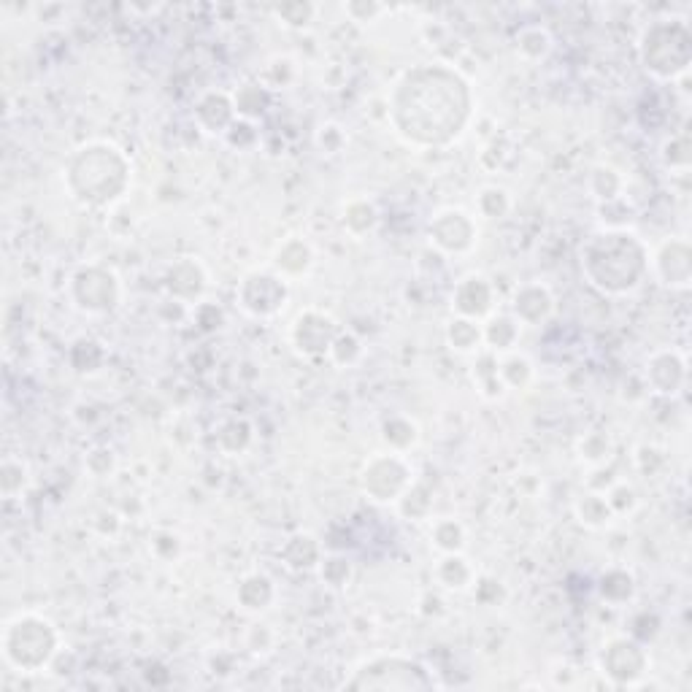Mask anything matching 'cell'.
I'll return each mask as SVG.
<instances>
[{"label": "cell", "mask_w": 692, "mask_h": 692, "mask_svg": "<svg viewBox=\"0 0 692 692\" xmlns=\"http://www.w3.org/2000/svg\"><path fill=\"white\" fill-rule=\"evenodd\" d=\"M474 119V90L447 63L414 65L390 92V125L403 144L447 149Z\"/></svg>", "instance_id": "obj_1"}, {"label": "cell", "mask_w": 692, "mask_h": 692, "mask_svg": "<svg viewBox=\"0 0 692 692\" xmlns=\"http://www.w3.org/2000/svg\"><path fill=\"white\" fill-rule=\"evenodd\" d=\"M579 263L590 287L622 298L636 292L649 276V249L633 230L603 228L584 241Z\"/></svg>", "instance_id": "obj_2"}, {"label": "cell", "mask_w": 692, "mask_h": 692, "mask_svg": "<svg viewBox=\"0 0 692 692\" xmlns=\"http://www.w3.org/2000/svg\"><path fill=\"white\" fill-rule=\"evenodd\" d=\"M65 190L84 209H111L125 201L133 165L125 149L111 141H90L73 149L63 168Z\"/></svg>", "instance_id": "obj_3"}, {"label": "cell", "mask_w": 692, "mask_h": 692, "mask_svg": "<svg viewBox=\"0 0 692 692\" xmlns=\"http://www.w3.org/2000/svg\"><path fill=\"white\" fill-rule=\"evenodd\" d=\"M60 649L63 647H60V633H57L55 622L46 620L44 614L25 611L3 625L0 655L17 674L49 671Z\"/></svg>", "instance_id": "obj_4"}, {"label": "cell", "mask_w": 692, "mask_h": 692, "mask_svg": "<svg viewBox=\"0 0 692 692\" xmlns=\"http://www.w3.org/2000/svg\"><path fill=\"white\" fill-rule=\"evenodd\" d=\"M641 68L660 82H674L690 71L692 30L682 17H657L638 36Z\"/></svg>", "instance_id": "obj_5"}, {"label": "cell", "mask_w": 692, "mask_h": 692, "mask_svg": "<svg viewBox=\"0 0 692 692\" xmlns=\"http://www.w3.org/2000/svg\"><path fill=\"white\" fill-rule=\"evenodd\" d=\"M349 690H433L438 687L436 676L428 665L419 663L417 657L406 655H376L357 665L355 674L346 679Z\"/></svg>", "instance_id": "obj_6"}, {"label": "cell", "mask_w": 692, "mask_h": 692, "mask_svg": "<svg viewBox=\"0 0 692 692\" xmlns=\"http://www.w3.org/2000/svg\"><path fill=\"white\" fill-rule=\"evenodd\" d=\"M68 298L84 314L103 317L117 309L122 301V282L109 265H79L68 279Z\"/></svg>", "instance_id": "obj_7"}, {"label": "cell", "mask_w": 692, "mask_h": 692, "mask_svg": "<svg viewBox=\"0 0 692 692\" xmlns=\"http://www.w3.org/2000/svg\"><path fill=\"white\" fill-rule=\"evenodd\" d=\"M411 484H414V468L398 452H376L365 460L360 471V490L368 501L379 506L401 501Z\"/></svg>", "instance_id": "obj_8"}, {"label": "cell", "mask_w": 692, "mask_h": 692, "mask_svg": "<svg viewBox=\"0 0 692 692\" xmlns=\"http://www.w3.org/2000/svg\"><path fill=\"white\" fill-rule=\"evenodd\" d=\"M238 306L255 319H271L290 301V284L276 271H252L238 282Z\"/></svg>", "instance_id": "obj_9"}, {"label": "cell", "mask_w": 692, "mask_h": 692, "mask_svg": "<svg viewBox=\"0 0 692 692\" xmlns=\"http://www.w3.org/2000/svg\"><path fill=\"white\" fill-rule=\"evenodd\" d=\"M598 668L611 684L630 687L649 671V655L636 638L614 636L598 652Z\"/></svg>", "instance_id": "obj_10"}, {"label": "cell", "mask_w": 692, "mask_h": 692, "mask_svg": "<svg viewBox=\"0 0 692 692\" xmlns=\"http://www.w3.org/2000/svg\"><path fill=\"white\" fill-rule=\"evenodd\" d=\"M428 241L441 255H468L479 241L476 219L463 209H441L428 222Z\"/></svg>", "instance_id": "obj_11"}, {"label": "cell", "mask_w": 692, "mask_h": 692, "mask_svg": "<svg viewBox=\"0 0 692 692\" xmlns=\"http://www.w3.org/2000/svg\"><path fill=\"white\" fill-rule=\"evenodd\" d=\"M338 333H341V325L330 314L319 309H306L292 319L290 344L301 357L317 360V357H328Z\"/></svg>", "instance_id": "obj_12"}, {"label": "cell", "mask_w": 692, "mask_h": 692, "mask_svg": "<svg viewBox=\"0 0 692 692\" xmlns=\"http://www.w3.org/2000/svg\"><path fill=\"white\" fill-rule=\"evenodd\" d=\"M649 271L663 287L687 290L692 279V249L684 238H665L649 255Z\"/></svg>", "instance_id": "obj_13"}, {"label": "cell", "mask_w": 692, "mask_h": 692, "mask_svg": "<svg viewBox=\"0 0 692 692\" xmlns=\"http://www.w3.org/2000/svg\"><path fill=\"white\" fill-rule=\"evenodd\" d=\"M163 287L168 292V298L176 303H201L203 292L209 287V274L203 268L201 260L195 257H179L176 263L168 265V271L163 276Z\"/></svg>", "instance_id": "obj_14"}, {"label": "cell", "mask_w": 692, "mask_h": 692, "mask_svg": "<svg viewBox=\"0 0 692 692\" xmlns=\"http://www.w3.org/2000/svg\"><path fill=\"white\" fill-rule=\"evenodd\" d=\"M452 311L457 317H468L482 322L495 311V287L487 276L468 274L452 290Z\"/></svg>", "instance_id": "obj_15"}, {"label": "cell", "mask_w": 692, "mask_h": 692, "mask_svg": "<svg viewBox=\"0 0 692 692\" xmlns=\"http://www.w3.org/2000/svg\"><path fill=\"white\" fill-rule=\"evenodd\" d=\"M555 314V295L544 282H525L519 284L511 298V317L519 325L528 328H541Z\"/></svg>", "instance_id": "obj_16"}, {"label": "cell", "mask_w": 692, "mask_h": 692, "mask_svg": "<svg viewBox=\"0 0 692 692\" xmlns=\"http://www.w3.org/2000/svg\"><path fill=\"white\" fill-rule=\"evenodd\" d=\"M687 382V363L674 349H660L647 360V384L655 395H679Z\"/></svg>", "instance_id": "obj_17"}, {"label": "cell", "mask_w": 692, "mask_h": 692, "mask_svg": "<svg viewBox=\"0 0 692 692\" xmlns=\"http://www.w3.org/2000/svg\"><path fill=\"white\" fill-rule=\"evenodd\" d=\"M236 109L230 92L209 90L195 103V125L209 136H225L236 125Z\"/></svg>", "instance_id": "obj_18"}, {"label": "cell", "mask_w": 692, "mask_h": 692, "mask_svg": "<svg viewBox=\"0 0 692 692\" xmlns=\"http://www.w3.org/2000/svg\"><path fill=\"white\" fill-rule=\"evenodd\" d=\"M314 246L301 236H292L287 241L276 246L274 252V271L279 276H284L287 282L290 279H301L314 268Z\"/></svg>", "instance_id": "obj_19"}, {"label": "cell", "mask_w": 692, "mask_h": 692, "mask_svg": "<svg viewBox=\"0 0 692 692\" xmlns=\"http://www.w3.org/2000/svg\"><path fill=\"white\" fill-rule=\"evenodd\" d=\"M279 557L282 563L290 568V571H317L319 563H322V544L311 533H295L282 544L279 549Z\"/></svg>", "instance_id": "obj_20"}, {"label": "cell", "mask_w": 692, "mask_h": 692, "mask_svg": "<svg viewBox=\"0 0 692 692\" xmlns=\"http://www.w3.org/2000/svg\"><path fill=\"white\" fill-rule=\"evenodd\" d=\"M433 576L436 582L444 587V590L452 592H465L474 587V582L479 579L476 576L474 563L463 555V552H452V555H441V560L433 568Z\"/></svg>", "instance_id": "obj_21"}, {"label": "cell", "mask_w": 692, "mask_h": 692, "mask_svg": "<svg viewBox=\"0 0 692 692\" xmlns=\"http://www.w3.org/2000/svg\"><path fill=\"white\" fill-rule=\"evenodd\" d=\"M238 606L249 614H260V611L271 609V603L276 601V584L271 576L260 574H246L241 582H238L236 590Z\"/></svg>", "instance_id": "obj_22"}, {"label": "cell", "mask_w": 692, "mask_h": 692, "mask_svg": "<svg viewBox=\"0 0 692 692\" xmlns=\"http://www.w3.org/2000/svg\"><path fill=\"white\" fill-rule=\"evenodd\" d=\"M471 376H474V384L479 395L484 401H501L506 395V384L501 379V368H498V355L490 352V349H482L476 352L474 368H471Z\"/></svg>", "instance_id": "obj_23"}, {"label": "cell", "mask_w": 692, "mask_h": 692, "mask_svg": "<svg viewBox=\"0 0 692 692\" xmlns=\"http://www.w3.org/2000/svg\"><path fill=\"white\" fill-rule=\"evenodd\" d=\"M482 333L484 349H490L495 355H506V352H514L522 325L511 314H490L482 325Z\"/></svg>", "instance_id": "obj_24"}, {"label": "cell", "mask_w": 692, "mask_h": 692, "mask_svg": "<svg viewBox=\"0 0 692 692\" xmlns=\"http://www.w3.org/2000/svg\"><path fill=\"white\" fill-rule=\"evenodd\" d=\"M444 338H447V346L457 355H476L484 349V333L482 325L476 319L468 317H452L447 322V330H444Z\"/></svg>", "instance_id": "obj_25"}, {"label": "cell", "mask_w": 692, "mask_h": 692, "mask_svg": "<svg viewBox=\"0 0 692 692\" xmlns=\"http://www.w3.org/2000/svg\"><path fill=\"white\" fill-rule=\"evenodd\" d=\"M379 209H376L374 201L368 198H352V201L344 203L341 209V225L349 236L365 238L371 236L376 228H379Z\"/></svg>", "instance_id": "obj_26"}, {"label": "cell", "mask_w": 692, "mask_h": 692, "mask_svg": "<svg viewBox=\"0 0 692 692\" xmlns=\"http://www.w3.org/2000/svg\"><path fill=\"white\" fill-rule=\"evenodd\" d=\"M230 98H233L236 117L244 119V122H255L271 106V90L260 82H244Z\"/></svg>", "instance_id": "obj_27"}, {"label": "cell", "mask_w": 692, "mask_h": 692, "mask_svg": "<svg viewBox=\"0 0 692 692\" xmlns=\"http://www.w3.org/2000/svg\"><path fill=\"white\" fill-rule=\"evenodd\" d=\"M574 511H576V519L582 522L584 528H590V530L609 528L611 522L617 519V514L611 511L609 501H606V495L598 490L584 492L582 498L576 501Z\"/></svg>", "instance_id": "obj_28"}, {"label": "cell", "mask_w": 692, "mask_h": 692, "mask_svg": "<svg viewBox=\"0 0 692 692\" xmlns=\"http://www.w3.org/2000/svg\"><path fill=\"white\" fill-rule=\"evenodd\" d=\"M382 441L387 444L390 452L406 455V452H409V449L419 441L417 422L409 417H403V414H392V417L384 419Z\"/></svg>", "instance_id": "obj_29"}, {"label": "cell", "mask_w": 692, "mask_h": 692, "mask_svg": "<svg viewBox=\"0 0 692 692\" xmlns=\"http://www.w3.org/2000/svg\"><path fill=\"white\" fill-rule=\"evenodd\" d=\"M430 544L436 547V552L441 555H452V552H463L465 544H468V530L460 519L455 517H441L433 522L430 528Z\"/></svg>", "instance_id": "obj_30"}, {"label": "cell", "mask_w": 692, "mask_h": 692, "mask_svg": "<svg viewBox=\"0 0 692 692\" xmlns=\"http://www.w3.org/2000/svg\"><path fill=\"white\" fill-rule=\"evenodd\" d=\"M252 438H255V428H252V422L246 417L225 419L217 430L219 449L228 452V455H241V452H246L249 444H252Z\"/></svg>", "instance_id": "obj_31"}, {"label": "cell", "mask_w": 692, "mask_h": 692, "mask_svg": "<svg viewBox=\"0 0 692 692\" xmlns=\"http://www.w3.org/2000/svg\"><path fill=\"white\" fill-rule=\"evenodd\" d=\"M498 368H501V379L506 384V390H525L536 376V368L530 363V357L522 355V352L498 355Z\"/></svg>", "instance_id": "obj_32"}, {"label": "cell", "mask_w": 692, "mask_h": 692, "mask_svg": "<svg viewBox=\"0 0 692 692\" xmlns=\"http://www.w3.org/2000/svg\"><path fill=\"white\" fill-rule=\"evenodd\" d=\"M587 187H590L592 198L598 203H609L622 198V187H625V179L617 168L611 165H595L590 171V179H587Z\"/></svg>", "instance_id": "obj_33"}, {"label": "cell", "mask_w": 692, "mask_h": 692, "mask_svg": "<svg viewBox=\"0 0 692 692\" xmlns=\"http://www.w3.org/2000/svg\"><path fill=\"white\" fill-rule=\"evenodd\" d=\"M552 46H555L552 33L544 25H528V28H522L517 33V52L530 63L547 60Z\"/></svg>", "instance_id": "obj_34"}, {"label": "cell", "mask_w": 692, "mask_h": 692, "mask_svg": "<svg viewBox=\"0 0 692 692\" xmlns=\"http://www.w3.org/2000/svg\"><path fill=\"white\" fill-rule=\"evenodd\" d=\"M598 592H601L603 601L620 606V603H628L636 595V582L625 568H609L598 582Z\"/></svg>", "instance_id": "obj_35"}, {"label": "cell", "mask_w": 692, "mask_h": 692, "mask_svg": "<svg viewBox=\"0 0 692 692\" xmlns=\"http://www.w3.org/2000/svg\"><path fill=\"white\" fill-rule=\"evenodd\" d=\"M28 484L30 471L25 460H19V457H6V460L0 463V495H3L6 501L19 498L22 492L28 490Z\"/></svg>", "instance_id": "obj_36"}, {"label": "cell", "mask_w": 692, "mask_h": 692, "mask_svg": "<svg viewBox=\"0 0 692 692\" xmlns=\"http://www.w3.org/2000/svg\"><path fill=\"white\" fill-rule=\"evenodd\" d=\"M395 506H398V511H401L406 519H414V522L425 519L430 514V509H433L430 487L425 482H417V479H414V484L403 492V498L395 503Z\"/></svg>", "instance_id": "obj_37"}, {"label": "cell", "mask_w": 692, "mask_h": 692, "mask_svg": "<svg viewBox=\"0 0 692 692\" xmlns=\"http://www.w3.org/2000/svg\"><path fill=\"white\" fill-rule=\"evenodd\" d=\"M476 211L484 219H503L511 211V195L498 184H487L476 195Z\"/></svg>", "instance_id": "obj_38"}, {"label": "cell", "mask_w": 692, "mask_h": 692, "mask_svg": "<svg viewBox=\"0 0 692 692\" xmlns=\"http://www.w3.org/2000/svg\"><path fill=\"white\" fill-rule=\"evenodd\" d=\"M274 17L282 22L284 28L303 30L309 28L314 17H317V6L309 3V0H287V3L274 6Z\"/></svg>", "instance_id": "obj_39"}, {"label": "cell", "mask_w": 692, "mask_h": 692, "mask_svg": "<svg viewBox=\"0 0 692 692\" xmlns=\"http://www.w3.org/2000/svg\"><path fill=\"white\" fill-rule=\"evenodd\" d=\"M579 457H582L587 465H595V468H601V465H606L611 460V455H614V444H611V438L606 436V433H601V430H592V433H587V436L579 438Z\"/></svg>", "instance_id": "obj_40"}, {"label": "cell", "mask_w": 692, "mask_h": 692, "mask_svg": "<svg viewBox=\"0 0 692 692\" xmlns=\"http://www.w3.org/2000/svg\"><path fill=\"white\" fill-rule=\"evenodd\" d=\"M106 360V352L98 341L92 338H79L76 344L71 346V365L79 371V374H95L98 368Z\"/></svg>", "instance_id": "obj_41"}, {"label": "cell", "mask_w": 692, "mask_h": 692, "mask_svg": "<svg viewBox=\"0 0 692 692\" xmlns=\"http://www.w3.org/2000/svg\"><path fill=\"white\" fill-rule=\"evenodd\" d=\"M317 571L319 579L328 584V587H333V590L346 587V584L352 582V574H355V568H352V563L344 555H325Z\"/></svg>", "instance_id": "obj_42"}, {"label": "cell", "mask_w": 692, "mask_h": 692, "mask_svg": "<svg viewBox=\"0 0 692 692\" xmlns=\"http://www.w3.org/2000/svg\"><path fill=\"white\" fill-rule=\"evenodd\" d=\"M328 357L336 365H341V368H349V365H355L363 357V341L352 330H341L336 341H333V346H330Z\"/></svg>", "instance_id": "obj_43"}, {"label": "cell", "mask_w": 692, "mask_h": 692, "mask_svg": "<svg viewBox=\"0 0 692 692\" xmlns=\"http://www.w3.org/2000/svg\"><path fill=\"white\" fill-rule=\"evenodd\" d=\"M603 495H606V501H609L611 511H614L617 517L630 514V511L638 506L636 490H633L628 482H611V487L609 490H603Z\"/></svg>", "instance_id": "obj_44"}, {"label": "cell", "mask_w": 692, "mask_h": 692, "mask_svg": "<svg viewBox=\"0 0 692 692\" xmlns=\"http://www.w3.org/2000/svg\"><path fill=\"white\" fill-rule=\"evenodd\" d=\"M690 138L687 136H674L671 141H665L663 146V163L665 168H679V171H687L690 168Z\"/></svg>", "instance_id": "obj_45"}, {"label": "cell", "mask_w": 692, "mask_h": 692, "mask_svg": "<svg viewBox=\"0 0 692 692\" xmlns=\"http://www.w3.org/2000/svg\"><path fill=\"white\" fill-rule=\"evenodd\" d=\"M384 11H387V6L374 3V0H349L344 6V14L352 22H376Z\"/></svg>", "instance_id": "obj_46"}, {"label": "cell", "mask_w": 692, "mask_h": 692, "mask_svg": "<svg viewBox=\"0 0 692 692\" xmlns=\"http://www.w3.org/2000/svg\"><path fill=\"white\" fill-rule=\"evenodd\" d=\"M84 465H87V471L92 476H109L114 471V465H117V457H114L111 449L95 447L90 455L84 457Z\"/></svg>", "instance_id": "obj_47"}, {"label": "cell", "mask_w": 692, "mask_h": 692, "mask_svg": "<svg viewBox=\"0 0 692 692\" xmlns=\"http://www.w3.org/2000/svg\"><path fill=\"white\" fill-rule=\"evenodd\" d=\"M474 592H476V601L484 603V606H498V603L506 598V590H503L501 582H495V579H490V576H484V579H476L474 582Z\"/></svg>", "instance_id": "obj_48"}, {"label": "cell", "mask_w": 692, "mask_h": 692, "mask_svg": "<svg viewBox=\"0 0 692 692\" xmlns=\"http://www.w3.org/2000/svg\"><path fill=\"white\" fill-rule=\"evenodd\" d=\"M317 144L325 155H336V152H341V146L346 144L344 130L338 128V125H322L317 133Z\"/></svg>", "instance_id": "obj_49"}, {"label": "cell", "mask_w": 692, "mask_h": 692, "mask_svg": "<svg viewBox=\"0 0 692 692\" xmlns=\"http://www.w3.org/2000/svg\"><path fill=\"white\" fill-rule=\"evenodd\" d=\"M179 549H182L179 536H173V533H168V530L157 533L155 541H152V552H155L160 560H173V557L179 555Z\"/></svg>", "instance_id": "obj_50"}]
</instances>
